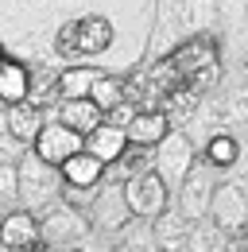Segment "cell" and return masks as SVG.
Returning a JSON list of instances; mask_svg holds the SVG:
<instances>
[{
    "label": "cell",
    "mask_w": 248,
    "mask_h": 252,
    "mask_svg": "<svg viewBox=\"0 0 248 252\" xmlns=\"http://www.w3.org/2000/svg\"><path fill=\"white\" fill-rule=\"evenodd\" d=\"M62 187H66L62 167L47 163L35 148H28L20 156V163H16V206H24L39 218L47 206H55L62 198Z\"/></svg>",
    "instance_id": "obj_1"
},
{
    "label": "cell",
    "mask_w": 248,
    "mask_h": 252,
    "mask_svg": "<svg viewBox=\"0 0 248 252\" xmlns=\"http://www.w3.org/2000/svg\"><path fill=\"white\" fill-rule=\"evenodd\" d=\"M90 218L86 210H78L74 202L59 198L55 206H47L39 214V249H82L90 237Z\"/></svg>",
    "instance_id": "obj_2"
},
{
    "label": "cell",
    "mask_w": 248,
    "mask_h": 252,
    "mask_svg": "<svg viewBox=\"0 0 248 252\" xmlns=\"http://www.w3.org/2000/svg\"><path fill=\"white\" fill-rule=\"evenodd\" d=\"M217 175H221V171H217L210 159H194V167L183 175V183L175 187V210H179L186 221L210 218V198H214Z\"/></svg>",
    "instance_id": "obj_3"
},
{
    "label": "cell",
    "mask_w": 248,
    "mask_h": 252,
    "mask_svg": "<svg viewBox=\"0 0 248 252\" xmlns=\"http://www.w3.org/2000/svg\"><path fill=\"white\" fill-rule=\"evenodd\" d=\"M194 159H198V148H194V140L186 136L183 128H167L163 132V140L152 148V171L167 183V187L175 190L183 183V175L194 167Z\"/></svg>",
    "instance_id": "obj_4"
},
{
    "label": "cell",
    "mask_w": 248,
    "mask_h": 252,
    "mask_svg": "<svg viewBox=\"0 0 248 252\" xmlns=\"http://www.w3.org/2000/svg\"><path fill=\"white\" fill-rule=\"evenodd\" d=\"M86 218H90L93 233H101V237H117V229L132 218L128 198H124V183H117V179H101V190H97L93 206L86 210Z\"/></svg>",
    "instance_id": "obj_5"
},
{
    "label": "cell",
    "mask_w": 248,
    "mask_h": 252,
    "mask_svg": "<svg viewBox=\"0 0 248 252\" xmlns=\"http://www.w3.org/2000/svg\"><path fill=\"white\" fill-rule=\"evenodd\" d=\"M210 218H214L225 233H233V237H241V233L248 229V190L241 187L237 179H225V183L214 187Z\"/></svg>",
    "instance_id": "obj_6"
},
{
    "label": "cell",
    "mask_w": 248,
    "mask_h": 252,
    "mask_svg": "<svg viewBox=\"0 0 248 252\" xmlns=\"http://www.w3.org/2000/svg\"><path fill=\"white\" fill-rule=\"evenodd\" d=\"M124 198H128V210L140 214V218H155L171 206V187L155 175V171H140L132 179H124Z\"/></svg>",
    "instance_id": "obj_7"
},
{
    "label": "cell",
    "mask_w": 248,
    "mask_h": 252,
    "mask_svg": "<svg viewBox=\"0 0 248 252\" xmlns=\"http://www.w3.org/2000/svg\"><path fill=\"white\" fill-rule=\"evenodd\" d=\"M113 43V28L105 20H74L66 24V32L59 35V51L70 59H82V55H101L105 47Z\"/></svg>",
    "instance_id": "obj_8"
},
{
    "label": "cell",
    "mask_w": 248,
    "mask_h": 252,
    "mask_svg": "<svg viewBox=\"0 0 248 252\" xmlns=\"http://www.w3.org/2000/svg\"><path fill=\"white\" fill-rule=\"evenodd\" d=\"M31 148L47 159V163L62 167V163L74 156V152H82V132L59 125V121H47V125L39 128V136H35V144H31Z\"/></svg>",
    "instance_id": "obj_9"
},
{
    "label": "cell",
    "mask_w": 248,
    "mask_h": 252,
    "mask_svg": "<svg viewBox=\"0 0 248 252\" xmlns=\"http://www.w3.org/2000/svg\"><path fill=\"white\" fill-rule=\"evenodd\" d=\"M43 113H47V121H59V125L82 132V136L105 121V113L93 105L90 97H59V101H55L51 109H43Z\"/></svg>",
    "instance_id": "obj_10"
},
{
    "label": "cell",
    "mask_w": 248,
    "mask_h": 252,
    "mask_svg": "<svg viewBox=\"0 0 248 252\" xmlns=\"http://www.w3.org/2000/svg\"><path fill=\"white\" fill-rule=\"evenodd\" d=\"M0 249L8 252H24V249H39V218L31 210H12L0 218Z\"/></svg>",
    "instance_id": "obj_11"
},
{
    "label": "cell",
    "mask_w": 248,
    "mask_h": 252,
    "mask_svg": "<svg viewBox=\"0 0 248 252\" xmlns=\"http://www.w3.org/2000/svg\"><path fill=\"white\" fill-rule=\"evenodd\" d=\"M124 144H128L124 128L121 125H109V121H101L97 128H90V132L82 136V152H90V156L101 159V163H113V159L121 156Z\"/></svg>",
    "instance_id": "obj_12"
},
{
    "label": "cell",
    "mask_w": 248,
    "mask_h": 252,
    "mask_svg": "<svg viewBox=\"0 0 248 252\" xmlns=\"http://www.w3.org/2000/svg\"><path fill=\"white\" fill-rule=\"evenodd\" d=\"M186 249L190 252H225V249H237V237L225 233L214 218H198V221H190Z\"/></svg>",
    "instance_id": "obj_13"
},
{
    "label": "cell",
    "mask_w": 248,
    "mask_h": 252,
    "mask_svg": "<svg viewBox=\"0 0 248 252\" xmlns=\"http://www.w3.org/2000/svg\"><path fill=\"white\" fill-rule=\"evenodd\" d=\"M152 148L155 144H124L121 156L113 159V163H105V179H132V175H140V171H152Z\"/></svg>",
    "instance_id": "obj_14"
},
{
    "label": "cell",
    "mask_w": 248,
    "mask_h": 252,
    "mask_svg": "<svg viewBox=\"0 0 248 252\" xmlns=\"http://www.w3.org/2000/svg\"><path fill=\"white\" fill-rule=\"evenodd\" d=\"M8 132L16 136V140H24V144H35V136H39V128L47 125V113L39 109V105H31V101H16V105H8Z\"/></svg>",
    "instance_id": "obj_15"
},
{
    "label": "cell",
    "mask_w": 248,
    "mask_h": 252,
    "mask_svg": "<svg viewBox=\"0 0 248 252\" xmlns=\"http://www.w3.org/2000/svg\"><path fill=\"white\" fill-rule=\"evenodd\" d=\"M167 128H171V121H167L163 109H140L124 125V136H128V144H159Z\"/></svg>",
    "instance_id": "obj_16"
},
{
    "label": "cell",
    "mask_w": 248,
    "mask_h": 252,
    "mask_svg": "<svg viewBox=\"0 0 248 252\" xmlns=\"http://www.w3.org/2000/svg\"><path fill=\"white\" fill-rule=\"evenodd\" d=\"M117 249H124V252H155V249H159L152 218L132 214V218H128L121 229H117Z\"/></svg>",
    "instance_id": "obj_17"
},
{
    "label": "cell",
    "mask_w": 248,
    "mask_h": 252,
    "mask_svg": "<svg viewBox=\"0 0 248 252\" xmlns=\"http://www.w3.org/2000/svg\"><path fill=\"white\" fill-rule=\"evenodd\" d=\"M155 225V241H159V249H167V252H183L186 249V233H190V221L179 214V210H163V214H155L152 218Z\"/></svg>",
    "instance_id": "obj_18"
},
{
    "label": "cell",
    "mask_w": 248,
    "mask_h": 252,
    "mask_svg": "<svg viewBox=\"0 0 248 252\" xmlns=\"http://www.w3.org/2000/svg\"><path fill=\"white\" fill-rule=\"evenodd\" d=\"M62 179H66L70 187H97V183L105 179V163L93 159L90 152H74V156L62 163Z\"/></svg>",
    "instance_id": "obj_19"
},
{
    "label": "cell",
    "mask_w": 248,
    "mask_h": 252,
    "mask_svg": "<svg viewBox=\"0 0 248 252\" xmlns=\"http://www.w3.org/2000/svg\"><path fill=\"white\" fill-rule=\"evenodd\" d=\"M28 78H31V70L24 63H0V97L8 105L24 101L28 97Z\"/></svg>",
    "instance_id": "obj_20"
},
{
    "label": "cell",
    "mask_w": 248,
    "mask_h": 252,
    "mask_svg": "<svg viewBox=\"0 0 248 252\" xmlns=\"http://www.w3.org/2000/svg\"><path fill=\"white\" fill-rule=\"evenodd\" d=\"M59 97L62 94H59V74H55V70H35L28 78V97H24V101L39 105V109H51Z\"/></svg>",
    "instance_id": "obj_21"
},
{
    "label": "cell",
    "mask_w": 248,
    "mask_h": 252,
    "mask_svg": "<svg viewBox=\"0 0 248 252\" xmlns=\"http://www.w3.org/2000/svg\"><path fill=\"white\" fill-rule=\"evenodd\" d=\"M124 94H128V82H121L117 74H97L90 86V101L105 113V109H113L117 101H124Z\"/></svg>",
    "instance_id": "obj_22"
},
{
    "label": "cell",
    "mask_w": 248,
    "mask_h": 252,
    "mask_svg": "<svg viewBox=\"0 0 248 252\" xmlns=\"http://www.w3.org/2000/svg\"><path fill=\"white\" fill-rule=\"evenodd\" d=\"M237 148H241V144H237L229 132H214V136L206 140V156H202V159H210L217 171H229L233 159H237Z\"/></svg>",
    "instance_id": "obj_23"
},
{
    "label": "cell",
    "mask_w": 248,
    "mask_h": 252,
    "mask_svg": "<svg viewBox=\"0 0 248 252\" xmlns=\"http://www.w3.org/2000/svg\"><path fill=\"white\" fill-rule=\"evenodd\" d=\"M97 74H101V70H86V66H78V70H62V74H59V94L62 97H90V86H93Z\"/></svg>",
    "instance_id": "obj_24"
},
{
    "label": "cell",
    "mask_w": 248,
    "mask_h": 252,
    "mask_svg": "<svg viewBox=\"0 0 248 252\" xmlns=\"http://www.w3.org/2000/svg\"><path fill=\"white\" fill-rule=\"evenodd\" d=\"M221 117H225V128H245L248 132V86L245 90H233L221 105Z\"/></svg>",
    "instance_id": "obj_25"
},
{
    "label": "cell",
    "mask_w": 248,
    "mask_h": 252,
    "mask_svg": "<svg viewBox=\"0 0 248 252\" xmlns=\"http://www.w3.org/2000/svg\"><path fill=\"white\" fill-rule=\"evenodd\" d=\"M4 113H8V109H4ZM4 113H0V163H20V156L28 152V144L8 132V117H4Z\"/></svg>",
    "instance_id": "obj_26"
},
{
    "label": "cell",
    "mask_w": 248,
    "mask_h": 252,
    "mask_svg": "<svg viewBox=\"0 0 248 252\" xmlns=\"http://www.w3.org/2000/svg\"><path fill=\"white\" fill-rule=\"evenodd\" d=\"M0 206H16V163H0Z\"/></svg>",
    "instance_id": "obj_27"
},
{
    "label": "cell",
    "mask_w": 248,
    "mask_h": 252,
    "mask_svg": "<svg viewBox=\"0 0 248 252\" xmlns=\"http://www.w3.org/2000/svg\"><path fill=\"white\" fill-rule=\"evenodd\" d=\"M4 214H8V210H4V206H0V218H4Z\"/></svg>",
    "instance_id": "obj_28"
}]
</instances>
